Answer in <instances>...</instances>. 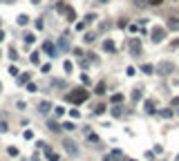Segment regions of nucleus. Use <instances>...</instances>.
Wrapping results in <instances>:
<instances>
[{
  "label": "nucleus",
  "mask_w": 179,
  "mask_h": 161,
  "mask_svg": "<svg viewBox=\"0 0 179 161\" xmlns=\"http://www.w3.org/2000/svg\"><path fill=\"white\" fill-rule=\"evenodd\" d=\"M67 99H70L72 103H81V101L87 99V92H85V90H74L70 96H67Z\"/></svg>",
  "instance_id": "obj_1"
},
{
  "label": "nucleus",
  "mask_w": 179,
  "mask_h": 161,
  "mask_svg": "<svg viewBox=\"0 0 179 161\" xmlns=\"http://www.w3.org/2000/svg\"><path fill=\"white\" fill-rule=\"evenodd\" d=\"M130 49H132L134 54H139V51H141V47H139V40H137V38L130 40Z\"/></svg>",
  "instance_id": "obj_2"
},
{
  "label": "nucleus",
  "mask_w": 179,
  "mask_h": 161,
  "mask_svg": "<svg viewBox=\"0 0 179 161\" xmlns=\"http://www.w3.org/2000/svg\"><path fill=\"white\" fill-rule=\"evenodd\" d=\"M152 36H154V38H152L154 43H159V40H161V36H164V29H161V27H159V29H154V34H152Z\"/></svg>",
  "instance_id": "obj_3"
},
{
  "label": "nucleus",
  "mask_w": 179,
  "mask_h": 161,
  "mask_svg": "<svg viewBox=\"0 0 179 161\" xmlns=\"http://www.w3.org/2000/svg\"><path fill=\"white\" fill-rule=\"evenodd\" d=\"M65 146H67V152H70V154H74V152H76V150H74V143H72V141H67Z\"/></svg>",
  "instance_id": "obj_4"
},
{
  "label": "nucleus",
  "mask_w": 179,
  "mask_h": 161,
  "mask_svg": "<svg viewBox=\"0 0 179 161\" xmlns=\"http://www.w3.org/2000/svg\"><path fill=\"white\" fill-rule=\"evenodd\" d=\"M103 47H105L107 51H114V43H110V40H107V43H105V45H103Z\"/></svg>",
  "instance_id": "obj_5"
},
{
  "label": "nucleus",
  "mask_w": 179,
  "mask_h": 161,
  "mask_svg": "<svg viewBox=\"0 0 179 161\" xmlns=\"http://www.w3.org/2000/svg\"><path fill=\"white\" fill-rule=\"evenodd\" d=\"M170 29H179V18H175L172 22H170Z\"/></svg>",
  "instance_id": "obj_6"
},
{
  "label": "nucleus",
  "mask_w": 179,
  "mask_h": 161,
  "mask_svg": "<svg viewBox=\"0 0 179 161\" xmlns=\"http://www.w3.org/2000/svg\"><path fill=\"white\" fill-rule=\"evenodd\" d=\"M103 90H105V83H99V87H96V94H103Z\"/></svg>",
  "instance_id": "obj_7"
},
{
  "label": "nucleus",
  "mask_w": 179,
  "mask_h": 161,
  "mask_svg": "<svg viewBox=\"0 0 179 161\" xmlns=\"http://www.w3.org/2000/svg\"><path fill=\"white\" fill-rule=\"evenodd\" d=\"M148 2H150V5H154V7H159L161 2H164V0H148Z\"/></svg>",
  "instance_id": "obj_8"
}]
</instances>
